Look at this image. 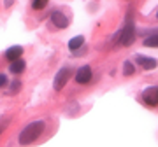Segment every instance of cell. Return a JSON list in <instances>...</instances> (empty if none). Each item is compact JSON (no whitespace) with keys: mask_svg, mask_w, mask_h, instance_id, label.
Listing matches in <instances>:
<instances>
[{"mask_svg":"<svg viewBox=\"0 0 158 147\" xmlns=\"http://www.w3.org/2000/svg\"><path fill=\"white\" fill-rule=\"evenodd\" d=\"M23 51H25V49H23L21 46H11V47L6 51V60H9V62L18 60V58H21Z\"/></svg>","mask_w":158,"mask_h":147,"instance_id":"9","label":"cell"},{"mask_svg":"<svg viewBox=\"0 0 158 147\" xmlns=\"http://www.w3.org/2000/svg\"><path fill=\"white\" fill-rule=\"evenodd\" d=\"M72 77V68L70 67H62L55 75V81H53V89L55 91H62L65 88V84L69 82V79Z\"/></svg>","mask_w":158,"mask_h":147,"instance_id":"3","label":"cell"},{"mask_svg":"<svg viewBox=\"0 0 158 147\" xmlns=\"http://www.w3.org/2000/svg\"><path fill=\"white\" fill-rule=\"evenodd\" d=\"M93 77V70H91L90 65H83V67H79V70L76 72V82L77 84H88Z\"/></svg>","mask_w":158,"mask_h":147,"instance_id":"5","label":"cell"},{"mask_svg":"<svg viewBox=\"0 0 158 147\" xmlns=\"http://www.w3.org/2000/svg\"><path fill=\"white\" fill-rule=\"evenodd\" d=\"M137 37V30H135V23H134V16L132 14H127V19H125V26L119 30V44L128 47L135 42Z\"/></svg>","mask_w":158,"mask_h":147,"instance_id":"2","label":"cell"},{"mask_svg":"<svg viewBox=\"0 0 158 147\" xmlns=\"http://www.w3.org/2000/svg\"><path fill=\"white\" fill-rule=\"evenodd\" d=\"M19 89H21V81H12L11 88H9V93L16 95V93H19Z\"/></svg>","mask_w":158,"mask_h":147,"instance_id":"14","label":"cell"},{"mask_svg":"<svg viewBox=\"0 0 158 147\" xmlns=\"http://www.w3.org/2000/svg\"><path fill=\"white\" fill-rule=\"evenodd\" d=\"M51 23H53V25H55V26H56V28H60V30H65L69 26V18L65 16V14H63L62 11H53L51 12Z\"/></svg>","mask_w":158,"mask_h":147,"instance_id":"6","label":"cell"},{"mask_svg":"<svg viewBox=\"0 0 158 147\" xmlns=\"http://www.w3.org/2000/svg\"><path fill=\"white\" fill-rule=\"evenodd\" d=\"M135 62H137V65H139V67H142L144 70H155V68H156V60H155V58L137 54Z\"/></svg>","mask_w":158,"mask_h":147,"instance_id":"7","label":"cell"},{"mask_svg":"<svg viewBox=\"0 0 158 147\" xmlns=\"http://www.w3.org/2000/svg\"><path fill=\"white\" fill-rule=\"evenodd\" d=\"M134 74H135V65L130 62V60H127V62L123 63V75L128 77V75H134Z\"/></svg>","mask_w":158,"mask_h":147,"instance_id":"12","label":"cell"},{"mask_svg":"<svg viewBox=\"0 0 158 147\" xmlns=\"http://www.w3.org/2000/svg\"><path fill=\"white\" fill-rule=\"evenodd\" d=\"M48 2H49V0H34V2H32V9H34V11H42V9L48 6Z\"/></svg>","mask_w":158,"mask_h":147,"instance_id":"13","label":"cell"},{"mask_svg":"<svg viewBox=\"0 0 158 147\" xmlns=\"http://www.w3.org/2000/svg\"><path fill=\"white\" fill-rule=\"evenodd\" d=\"M146 107L149 109H155L158 105V88L156 86H149L141 93V98H139Z\"/></svg>","mask_w":158,"mask_h":147,"instance_id":"4","label":"cell"},{"mask_svg":"<svg viewBox=\"0 0 158 147\" xmlns=\"http://www.w3.org/2000/svg\"><path fill=\"white\" fill-rule=\"evenodd\" d=\"M9 123H11V117H4V119H0V135H2V131L6 130L7 126H9Z\"/></svg>","mask_w":158,"mask_h":147,"instance_id":"15","label":"cell"},{"mask_svg":"<svg viewBox=\"0 0 158 147\" xmlns=\"http://www.w3.org/2000/svg\"><path fill=\"white\" fill-rule=\"evenodd\" d=\"M85 46V37L83 35H76V37H72V39L69 40V49H70V53L77 51L79 47H83Z\"/></svg>","mask_w":158,"mask_h":147,"instance_id":"10","label":"cell"},{"mask_svg":"<svg viewBox=\"0 0 158 147\" xmlns=\"http://www.w3.org/2000/svg\"><path fill=\"white\" fill-rule=\"evenodd\" d=\"M25 68H27V63H25V60H23V58L12 60L11 65H9V70H11V74H14V75L23 74V72H25Z\"/></svg>","mask_w":158,"mask_h":147,"instance_id":"8","label":"cell"},{"mask_svg":"<svg viewBox=\"0 0 158 147\" xmlns=\"http://www.w3.org/2000/svg\"><path fill=\"white\" fill-rule=\"evenodd\" d=\"M142 46H146V47H156V46H158V35H156V32H153V34H149L148 37H144Z\"/></svg>","mask_w":158,"mask_h":147,"instance_id":"11","label":"cell"},{"mask_svg":"<svg viewBox=\"0 0 158 147\" xmlns=\"http://www.w3.org/2000/svg\"><path fill=\"white\" fill-rule=\"evenodd\" d=\"M7 84H9V79H7V75H6V74H0V89H2V88H6Z\"/></svg>","mask_w":158,"mask_h":147,"instance_id":"16","label":"cell"},{"mask_svg":"<svg viewBox=\"0 0 158 147\" xmlns=\"http://www.w3.org/2000/svg\"><path fill=\"white\" fill-rule=\"evenodd\" d=\"M46 130V121L44 119H37V121H32L28 125L25 126L21 131H19V135H18V142L21 144V145H30V144H34L37 138H39Z\"/></svg>","mask_w":158,"mask_h":147,"instance_id":"1","label":"cell"},{"mask_svg":"<svg viewBox=\"0 0 158 147\" xmlns=\"http://www.w3.org/2000/svg\"><path fill=\"white\" fill-rule=\"evenodd\" d=\"M4 4H6V7H11L14 4V0H4Z\"/></svg>","mask_w":158,"mask_h":147,"instance_id":"17","label":"cell"}]
</instances>
